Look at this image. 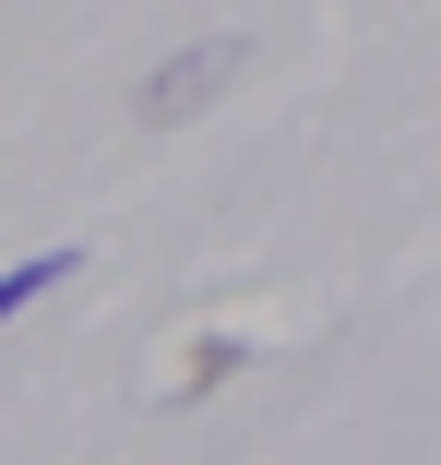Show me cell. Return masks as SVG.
I'll list each match as a JSON object with an SVG mask.
<instances>
[{"label": "cell", "mask_w": 441, "mask_h": 465, "mask_svg": "<svg viewBox=\"0 0 441 465\" xmlns=\"http://www.w3.org/2000/svg\"><path fill=\"white\" fill-rule=\"evenodd\" d=\"M72 274H83V251H24L13 274H0V322H24L48 287H72Z\"/></svg>", "instance_id": "2"}, {"label": "cell", "mask_w": 441, "mask_h": 465, "mask_svg": "<svg viewBox=\"0 0 441 465\" xmlns=\"http://www.w3.org/2000/svg\"><path fill=\"white\" fill-rule=\"evenodd\" d=\"M227 72H239V48H191V60H167V72L143 84V120H180V108H203Z\"/></svg>", "instance_id": "1"}, {"label": "cell", "mask_w": 441, "mask_h": 465, "mask_svg": "<svg viewBox=\"0 0 441 465\" xmlns=\"http://www.w3.org/2000/svg\"><path fill=\"white\" fill-rule=\"evenodd\" d=\"M239 358H250L239 334H203V358H191V382H180V394H215V382H227V370H239Z\"/></svg>", "instance_id": "3"}]
</instances>
